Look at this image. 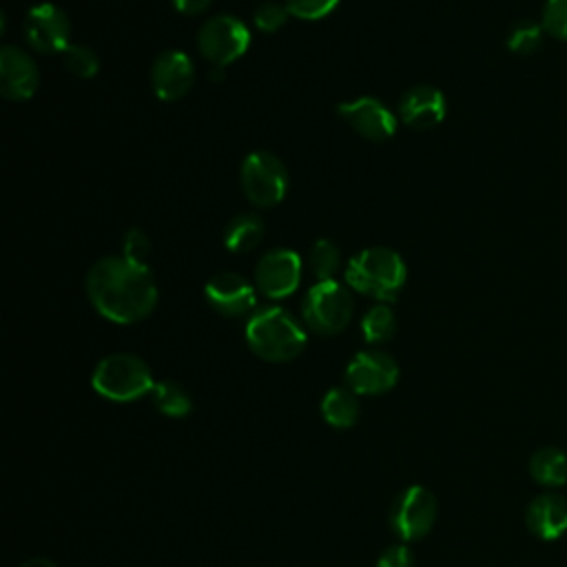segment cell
Listing matches in <instances>:
<instances>
[{"label":"cell","instance_id":"26","mask_svg":"<svg viewBox=\"0 0 567 567\" xmlns=\"http://www.w3.org/2000/svg\"><path fill=\"white\" fill-rule=\"evenodd\" d=\"M540 24L547 35L567 42V0H547Z\"/></svg>","mask_w":567,"mask_h":567},{"label":"cell","instance_id":"18","mask_svg":"<svg viewBox=\"0 0 567 567\" xmlns=\"http://www.w3.org/2000/svg\"><path fill=\"white\" fill-rule=\"evenodd\" d=\"M529 476L543 487L567 483V452L556 445H543L529 456Z\"/></svg>","mask_w":567,"mask_h":567},{"label":"cell","instance_id":"27","mask_svg":"<svg viewBox=\"0 0 567 567\" xmlns=\"http://www.w3.org/2000/svg\"><path fill=\"white\" fill-rule=\"evenodd\" d=\"M286 18H288V9H286V4H279V2H261L252 13L255 27L266 33L279 31L286 22Z\"/></svg>","mask_w":567,"mask_h":567},{"label":"cell","instance_id":"20","mask_svg":"<svg viewBox=\"0 0 567 567\" xmlns=\"http://www.w3.org/2000/svg\"><path fill=\"white\" fill-rule=\"evenodd\" d=\"M264 237V221L255 213H241L233 217L224 230V244L233 252H248L259 246Z\"/></svg>","mask_w":567,"mask_h":567},{"label":"cell","instance_id":"6","mask_svg":"<svg viewBox=\"0 0 567 567\" xmlns=\"http://www.w3.org/2000/svg\"><path fill=\"white\" fill-rule=\"evenodd\" d=\"M239 177L244 195L261 208L279 204L288 190L286 166L277 155L268 151L250 153L241 164Z\"/></svg>","mask_w":567,"mask_h":567},{"label":"cell","instance_id":"31","mask_svg":"<svg viewBox=\"0 0 567 567\" xmlns=\"http://www.w3.org/2000/svg\"><path fill=\"white\" fill-rule=\"evenodd\" d=\"M173 7L179 11V13H186V16H195V13H202L204 9H208V4L213 0H171Z\"/></svg>","mask_w":567,"mask_h":567},{"label":"cell","instance_id":"12","mask_svg":"<svg viewBox=\"0 0 567 567\" xmlns=\"http://www.w3.org/2000/svg\"><path fill=\"white\" fill-rule=\"evenodd\" d=\"M337 113L365 140L383 142L394 135L396 131V117L394 113L379 102L377 97H357L350 102H341L337 106Z\"/></svg>","mask_w":567,"mask_h":567},{"label":"cell","instance_id":"22","mask_svg":"<svg viewBox=\"0 0 567 567\" xmlns=\"http://www.w3.org/2000/svg\"><path fill=\"white\" fill-rule=\"evenodd\" d=\"M543 33H545V29H543L540 22L523 18V20L512 24L505 44L516 55H532V53H536L540 49Z\"/></svg>","mask_w":567,"mask_h":567},{"label":"cell","instance_id":"7","mask_svg":"<svg viewBox=\"0 0 567 567\" xmlns=\"http://www.w3.org/2000/svg\"><path fill=\"white\" fill-rule=\"evenodd\" d=\"M250 44L248 27L228 13L213 16L197 31V47L206 60L226 66L241 58Z\"/></svg>","mask_w":567,"mask_h":567},{"label":"cell","instance_id":"10","mask_svg":"<svg viewBox=\"0 0 567 567\" xmlns=\"http://www.w3.org/2000/svg\"><path fill=\"white\" fill-rule=\"evenodd\" d=\"M399 381L396 361L381 350H363L346 368V388L354 394H383Z\"/></svg>","mask_w":567,"mask_h":567},{"label":"cell","instance_id":"16","mask_svg":"<svg viewBox=\"0 0 567 567\" xmlns=\"http://www.w3.org/2000/svg\"><path fill=\"white\" fill-rule=\"evenodd\" d=\"M525 525L538 540H556L567 532V498L556 492L538 494L525 509Z\"/></svg>","mask_w":567,"mask_h":567},{"label":"cell","instance_id":"8","mask_svg":"<svg viewBox=\"0 0 567 567\" xmlns=\"http://www.w3.org/2000/svg\"><path fill=\"white\" fill-rule=\"evenodd\" d=\"M436 512L439 505L434 494L423 485H412L394 501L390 509V527L405 543L421 540L434 527Z\"/></svg>","mask_w":567,"mask_h":567},{"label":"cell","instance_id":"1","mask_svg":"<svg viewBox=\"0 0 567 567\" xmlns=\"http://www.w3.org/2000/svg\"><path fill=\"white\" fill-rule=\"evenodd\" d=\"M93 308L115 323L146 319L157 303V284L148 266L122 257H102L86 272Z\"/></svg>","mask_w":567,"mask_h":567},{"label":"cell","instance_id":"9","mask_svg":"<svg viewBox=\"0 0 567 567\" xmlns=\"http://www.w3.org/2000/svg\"><path fill=\"white\" fill-rule=\"evenodd\" d=\"M22 33L27 44L40 53H62L71 44V22L53 2L31 7L24 16Z\"/></svg>","mask_w":567,"mask_h":567},{"label":"cell","instance_id":"19","mask_svg":"<svg viewBox=\"0 0 567 567\" xmlns=\"http://www.w3.org/2000/svg\"><path fill=\"white\" fill-rule=\"evenodd\" d=\"M321 414L328 425L348 430L359 416V401L350 388H330L321 399Z\"/></svg>","mask_w":567,"mask_h":567},{"label":"cell","instance_id":"30","mask_svg":"<svg viewBox=\"0 0 567 567\" xmlns=\"http://www.w3.org/2000/svg\"><path fill=\"white\" fill-rule=\"evenodd\" d=\"M377 567H414V556L405 545H392L383 549Z\"/></svg>","mask_w":567,"mask_h":567},{"label":"cell","instance_id":"15","mask_svg":"<svg viewBox=\"0 0 567 567\" xmlns=\"http://www.w3.org/2000/svg\"><path fill=\"white\" fill-rule=\"evenodd\" d=\"M38 89V66L18 47L7 44L0 51V93L7 100H29Z\"/></svg>","mask_w":567,"mask_h":567},{"label":"cell","instance_id":"21","mask_svg":"<svg viewBox=\"0 0 567 567\" xmlns=\"http://www.w3.org/2000/svg\"><path fill=\"white\" fill-rule=\"evenodd\" d=\"M151 399H153V405L162 414L173 416V419L186 416L193 410V401H190L188 392L179 383H175V381H159V383H155L153 392H151Z\"/></svg>","mask_w":567,"mask_h":567},{"label":"cell","instance_id":"3","mask_svg":"<svg viewBox=\"0 0 567 567\" xmlns=\"http://www.w3.org/2000/svg\"><path fill=\"white\" fill-rule=\"evenodd\" d=\"M405 264L388 246H372L357 252L346 268V281L361 295L379 301H394L405 284Z\"/></svg>","mask_w":567,"mask_h":567},{"label":"cell","instance_id":"32","mask_svg":"<svg viewBox=\"0 0 567 567\" xmlns=\"http://www.w3.org/2000/svg\"><path fill=\"white\" fill-rule=\"evenodd\" d=\"M20 567H55L49 558H29V560H24Z\"/></svg>","mask_w":567,"mask_h":567},{"label":"cell","instance_id":"33","mask_svg":"<svg viewBox=\"0 0 567 567\" xmlns=\"http://www.w3.org/2000/svg\"><path fill=\"white\" fill-rule=\"evenodd\" d=\"M224 78V71H221V66H217V64H213V69H210V80H215V82H219Z\"/></svg>","mask_w":567,"mask_h":567},{"label":"cell","instance_id":"25","mask_svg":"<svg viewBox=\"0 0 567 567\" xmlns=\"http://www.w3.org/2000/svg\"><path fill=\"white\" fill-rule=\"evenodd\" d=\"M62 62L64 66L78 75V78H93L100 69V60L95 55V51L86 44H69L64 51H62Z\"/></svg>","mask_w":567,"mask_h":567},{"label":"cell","instance_id":"23","mask_svg":"<svg viewBox=\"0 0 567 567\" xmlns=\"http://www.w3.org/2000/svg\"><path fill=\"white\" fill-rule=\"evenodd\" d=\"M394 330H396V317L383 303L370 308L361 319V332L368 343H383L394 334Z\"/></svg>","mask_w":567,"mask_h":567},{"label":"cell","instance_id":"5","mask_svg":"<svg viewBox=\"0 0 567 567\" xmlns=\"http://www.w3.org/2000/svg\"><path fill=\"white\" fill-rule=\"evenodd\" d=\"M354 301L339 281H317L303 297L301 315L310 330L319 334H337L352 319Z\"/></svg>","mask_w":567,"mask_h":567},{"label":"cell","instance_id":"28","mask_svg":"<svg viewBox=\"0 0 567 567\" xmlns=\"http://www.w3.org/2000/svg\"><path fill=\"white\" fill-rule=\"evenodd\" d=\"M151 252V239L144 230L140 228H128L124 233V239H122V255L128 259V261H135V264H142L146 266V257Z\"/></svg>","mask_w":567,"mask_h":567},{"label":"cell","instance_id":"13","mask_svg":"<svg viewBox=\"0 0 567 567\" xmlns=\"http://www.w3.org/2000/svg\"><path fill=\"white\" fill-rule=\"evenodd\" d=\"M193 80H195V69L190 58L184 51L168 49L159 53L151 66L153 93L164 102L184 97L190 91Z\"/></svg>","mask_w":567,"mask_h":567},{"label":"cell","instance_id":"29","mask_svg":"<svg viewBox=\"0 0 567 567\" xmlns=\"http://www.w3.org/2000/svg\"><path fill=\"white\" fill-rule=\"evenodd\" d=\"M284 4L288 9V13H292L295 18L319 20V18L328 16L339 4V0H286Z\"/></svg>","mask_w":567,"mask_h":567},{"label":"cell","instance_id":"24","mask_svg":"<svg viewBox=\"0 0 567 567\" xmlns=\"http://www.w3.org/2000/svg\"><path fill=\"white\" fill-rule=\"evenodd\" d=\"M308 264L317 281H330L339 268V248L330 239H317L310 246Z\"/></svg>","mask_w":567,"mask_h":567},{"label":"cell","instance_id":"4","mask_svg":"<svg viewBox=\"0 0 567 567\" xmlns=\"http://www.w3.org/2000/svg\"><path fill=\"white\" fill-rule=\"evenodd\" d=\"M93 390L115 403H131L153 392V374L146 361L135 354L117 352L104 357L91 377Z\"/></svg>","mask_w":567,"mask_h":567},{"label":"cell","instance_id":"17","mask_svg":"<svg viewBox=\"0 0 567 567\" xmlns=\"http://www.w3.org/2000/svg\"><path fill=\"white\" fill-rule=\"evenodd\" d=\"M445 95L430 84L408 89L399 100V115L412 128H432L445 117Z\"/></svg>","mask_w":567,"mask_h":567},{"label":"cell","instance_id":"11","mask_svg":"<svg viewBox=\"0 0 567 567\" xmlns=\"http://www.w3.org/2000/svg\"><path fill=\"white\" fill-rule=\"evenodd\" d=\"M301 279V259L290 248L268 250L255 266V288L270 299L292 295Z\"/></svg>","mask_w":567,"mask_h":567},{"label":"cell","instance_id":"14","mask_svg":"<svg viewBox=\"0 0 567 567\" xmlns=\"http://www.w3.org/2000/svg\"><path fill=\"white\" fill-rule=\"evenodd\" d=\"M206 301L224 317H244L257 303L255 286L237 272H219L204 288Z\"/></svg>","mask_w":567,"mask_h":567},{"label":"cell","instance_id":"2","mask_svg":"<svg viewBox=\"0 0 567 567\" xmlns=\"http://www.w3.org/2000/svg\"><path fill=\"white\" fill-rule=\"evenodd\" d=\"M246 341L259 359L284 363L292 361L303 352L306 330L288 310L279 306H268L255 310L248 317Z\"/></svg>","mask_w":567,"mask_h":567}]
</instances>
